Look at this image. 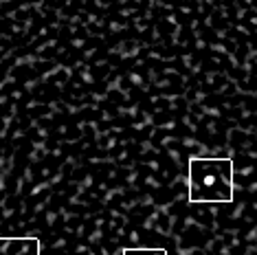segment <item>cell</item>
<instances>
[{
    "label": "cell",
    "mask_w": 257,
    "mask_h": 255,
    "mask_svg": "<svg viewBox=\"0 0 257 255\" xmlns=\"http://www.w3.org/2000/svg\"><path fill=\"white\" fill-rule=\"evenodd\" d=\"M0 255H40L38 237H0Z\"/></svg>",
    "instance_id": "cell-2"
},
{
    "label": "cell",
    "mask_w": 257,
    "mask_h": 255,
    "mask_svg": "<svg viewBox=\"0 0 257 255\" xmlns=\"http://www.w3.org/2000/svg\"><path fill=\"white\" fill-rule=\"evenodd\" d=\"M123 255H169L165 248H125Z\"/></svg>",
    "instance_id": "cell-3"
},
{
    "label": "cell",
    "mask_w": 257,
    "mask_h": 255,
    "mask_svg": "<svg viewBox=\"0 0 257 255\" xmlns=\"http://www.w3.org/2000/svg\"><path fill=\"white\" fill-rule=\"evenodd\" d=\"M189 200L231 202L233 161L226 156H194L189 159Z\"/></svg>",
    "instance_id": "cell-1"
}]
</instances>
